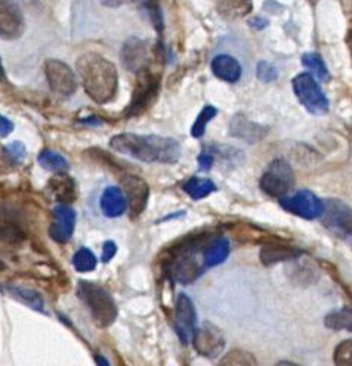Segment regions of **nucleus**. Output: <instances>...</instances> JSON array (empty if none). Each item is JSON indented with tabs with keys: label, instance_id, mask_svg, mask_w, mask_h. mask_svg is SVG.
Here are the masks:
<instances>
[{
	"label": "nucleus",
	"instance_id": "7c9ffc66",
	"mask_svg": "<svg viewBox=\"0 0 352 366\" xmlns=\"http://www.w3.org/2000/svg\"><path fill=\"white\" fill-rule=\"evenodd\" d=\"M98 264L95 254L89 249H81L73 256V266L77 272H92Z\"/></svg>",
	"mask_w": 352,
	"mask_h": 366
},
{
	"label": "nucleus",
	"instance_id": "cd10ccee",
	"mask_svg": "<svg viewBox=\"0 0 352 366\" xmlns=\"http://www.w3.org/2000/svg\"><path fill=\"white\" fill-rule=\"evenodd\" d=\"M136 4H138L143 14L150 19L152 27L159 33H163L165 23H163V14H162L159 0H136Z\"/></svg>",
	"mask_w": 352,
	"mask_h": 366
},
{
	"label": "nucleus",
	"instance_id": "0eeeda50",
	"mask_svg": "<svg viewBox=\"0 0 352 366\" xmlns=\"http://www.w3.org/2000/svg\"><path fill=\"white\" fill-rule=\"evenodd\" d=\"M295 172L289 162L284 160H274L262 174L259 185L266 195L280 199L289 195V192L295 188Z\"/></svg>",
	"mask_w": 352,
	"mask_h": 366
},
{
	"label": "nucleus",
	"instance_id": "f03ea898",
	"mask_svg": "<svg viewBox=\"0 0 352 366\" xmlns=\"http://www.w3.org/2000/svg\"><path fill=\"white\" fill-rule=\"evenodd\" d=\"M79 73L85 92L93 103L104 105L114 99L119 89V74L115 66L100 53H85L77 59Z\"/></svg>",
	"mask_w": 352,
	"mask_h": 366
},
{
	"label": "nucleus",
	"instance_id": "20e7f679",
	"mask_svg": "<svg viewBox=\"0 0 352 366\" xmlns=\"http://www.w3.org/2000/svg\"><path fill=\"white\" fill-rule=\"evenodd\" d=\"M77 296L83 301L93 322L100 328H108L117 319V306L111 294L101 286L90 281H81L77 286Z\"/></svg>",
	"mask_w": 352,
	"mask_h": 366
},
{
	"label": "nucleus",
	"instance_id": "37998d69",
	"mask_svg": "<svg viewBox=\"0 0 352 366\" xmlns=\"http://www.w3.org/2000/svg\"><path fill=\"white\" fill-rule=\"evenodd\" d=\"M5 78V71H4V67H2V61H0V80Z\"/></svg>",
	"mask_w": 352,
	"mask_h": 366
},
{
	"label": "nucleus",
	"instance_id": "6e6552de",
	"mask_svg": "<svg viewBox=\"0 0 352 366\" xmlns=\"http://www.w3.org/2000/svg\"><path fill=\"white\" fill-rule=\"evenodd\" d=\"M293 92L308 113L314 115L328 113V99L311 74L302 73L293 78Z\"/></svg>",
	"mask_w": 352,
	"mask_h": 366
},
{
	"label": "nucleus",
	"instance_id": "b1692460",
	"mask_svg": "<svg viewBox=\"0 0 352 366\" xmlns=\"http://www.w3.org/2000/svg\"><path fill=\"white\" fill-rule=\"evenodd\" d=\"M6 290L9 291V294L16 298L18 301L24 303L26 306H29L33 310H37L41 313H45V303L43 298L38 296L36 291L26 288V287H18V286H9L6 287Z\"/></svg>",
	"mask_w": 352,
	"mask_h": 366
},
{
	"label": "nucleus",
	"instance_id": "2eb2a0df",
	"mask_svg": "<svg viewBox=\"0 0 352 366\" xmlns=\"http://www.w3.org/2000/svg\"><path fill=\"white\" fill-rule=\"evenodd\" d=\"M24 33V15L15 0H0V37L14 40Z\"/></svg>",
	"mask_w": 352,
	"mask_h": 366
},
{
	"label": "nucleus",
	"instance_id": "39448f33",
	"mask_svg": "<svg viewBox=\"0 0 352 366\" xmlns=\"http://www.w3.org/2000/svg\"><path fill=\"white\" fill-rule=\"evenodd\" d=\"M136 77L132 100L126 110V117H138L145 113L155 100L160 90V75L148 68L141 70Z\"/></svg>",
	"mask_w": 352,
	"mask_h": 366
},
{
	"label": "nucleus",
	"instance_id": "412c9836",
	"mask_svg": "<svg viewBox=\"0 0 352 366\" xmlns=\"http://www.w3.org/2000/svg\"><path fill=\"white\" fill-rule=\"evenodd\" d=\"M206 268H214L222 264L229 256V242L225 238H210L202 253Z\"/></svg>",
	"mask_w": 352,
	"mask_h": 366
},
{
	"label": "nucleus",
	"instance_id": "c9c22d12",
	"mask_svg": "<svg viewBox=\"0 0 352 366\" xmlns=\"http://www.w3.org/2000/svg\"><path fill=\"white\" fill-rule=\"evenodd\" d=\"M257 75L262 81V83H271V81L277 80L279 71L272 64L266 63V61H261L257 68Z\"/></svg>",
	"mask_w": 352,
	"mask_h": 366
},
{
	"label": "nucleus",
	"instance_id": "4be33fe9",
	"mask_svg": "<svg viewBox=\"0 0 352 366\" xmlns=\"http://www.w3.org/2000/svg\"><path fill=\"white\" fill-rule=\"evenodd\" d=\"M49 189L53 194V197L66 204V202H73V199L76 198V187L74 182L68 174H64L63 172H60V174L53 176L49 180Z\"/></svg>",
	"mask_w": 352,
	"mask_h": 366
},
{
	"label": "nucleus",
	"instance_id": "423d86ee",
	"mask_svg": "<svg viewBox=\"0 0 352 366\" xmlns=\"http://www.w3.org/2000/svg\"><path fill=\"white\" fill-rule=\"evenodd\" d=\"M319 219L328 232L352 242V209L346 202L333 198L323 201V211Z\"/></svg>",
	"mask_w": 352,
	"mask_h": 366
},
{
	"label": "nucleus",
	"instance_id": "f704fd0d",
	"mask_svg": "<svg viewBox=\"0 0 352 366\" xmlns=\"http://www.w3.org/2000/svg\"><path fill=\"white\" fill-rule=\"evenodd\" d=\"M4 155L11 164H19L26 158V147L21 142H12L11 145L4 148Z\"/></svg>",
	"mask_w": 352,
	"mask_h": 366
},
{
	"label": "nucleus",
	"instance_id": "2f4dec72",
	"mask_svg": "<svg viewBox=\"0 0 352 366\" xmlns=\"http://www.w3.org/2000/svg\"><path fill=\"white\" fill-rule=\"evenodd\" d=\"M302 64L314 73L320 80H327L328 78V70L324 64L323 58L319 53H305L302 56Z\"/></svg>",
	"mask_w": 352,
	"mask_h": 366
},
{
	"label": "nucleus",
	"instance_id": "f3484780",
	"mask_svg": "<svg viewBox=\"0 0 352 366\" xmlns=\"http://www.w3.org/2000/svg\"><path fill=\"white\" fill-rule=\"evenodd\" d=\"M229 135L232 137H237L240 140H244L246 144H258L266 135L268 129L262 125L253 123L246 115L236 114L231 118L229 123Z\"/></svg>",
	"mask_w": 352,
	"mask_h": 366
},
{
	"label": "nucleus",
	"instance_id": "58836bf2",
	"mask_svg": "<svg viewBox=\"0 0 352 366\" xmlns=\"http://www.w3.org/2000/svg\"><path fill=\"white\" fill-rule=\"evenodd\" d=\"M14 130V125L12 121H9L6 117L0 115V137L8 136L11 132Z\"/></svg>",
	"mask_w": 352,
	"mask_h": 366
},
{
	"label": "nucleus",
	"instance_id": "ea45409f",
	"mask_svg": "<svg viewBox=\"0 0 352 366\" xmlns=\"http://www.w3.org/2000/svg\"><path fill=\"white\" fill-rule=\"evenodd\" d=\"M250 26L258 28V30H262L264 27L268 26V21H265V19H262V18H255V19H252V21H250Z\"/></svg>",
	"mask_w": 352,
	"mask_h": 366
},
{
	"label": "nucleus",
	"instance_id": "f8f14e48",
	"mask_svg": "<svg viewBox=\"0 0 352 366\" xmlns=\"http://www.w3.org/2000/svg\"><path fill=\"white\" fill-rule=\"evenodd\" d=\"M45 74L49 88L63 96H70L77 90V80L71 68L58 59H48L45 64Z\"/></svg>",
	"mask_w": 352,
	"mask_h": 366
},
{
	"label": "nucleus",
	"instance_id": "9b49d317",
	"mask_svg": "<svg viewBox=\"0 0 352 366\" xmlns=\"http://www.w3.org/2000/svg\"><path fill=\"white\" fill-rule=\"evenodd\" d=\"M195 323H197V312H195L191 298L187 294H180L175 303L173 327L182 344L187 345L192 340Z\"/></svg>",
	"mask_w": 352,
	"mask_h": 366
},
{
	"label": "nucleus",
	"instance_id": "7ed1b4c3",
	"mask_svg": "<svg viewBox=\"0 0 352 366\" xmlns=\"http://www.w3.org/2000/svg\"><path fill=\"white\" fill-rule=\"evenodd\" d=\"M210 238L209 234L190 236L172 249L165 266L170 281L181 286H191L205 273L206 266L203 258L200 260V254Z\"/></svg>",
	"mask_w": 352,
	"mask_h": 366
},
{
	"label": "nucleus",
	"instance_id": "dca6fc26",
	"mask_svg": "<svg viewBox=\"0 0 352 366\" xmlns=\"http://www.w3.org/2000/svg\"><path fill=\"white\" fill-rule=\"evenodd\" d=\"M53 220L49 228L51 238L60 244L71 239L76 226V211L67 204H58L52 211Z\"/></svg>",
	"mask_w": 352,
	"mask_h": 366
},
{
	"label": "nucleus",
	"instance_id": "c85d7f7f",
	"mask_svg": "<svg viewBox=\"0 0 352 366\" xmlns=\"http://www.w3.org/2000/svg\"><path fill=\"white\" fill-rule=\"evenodd\" d=\"M38 164H41L43 169L51 170V172H66L68 169V161L58 152L53 151H43L41 155H38Z\"/></svg>",
	"mask_w": 352,
	"mask_h": 366
},
{
	"label": "nucleus",
	"instance_id": "9d476101",
	"mask_svg": "<svg viewBox=\"0 0 352 366\" xmlns=\"http://www.w3.org/2000/svg\"><path fill=\"white\" fill-rule=\"evenodd\" d=\"M194 349L200 356L214 359L225 349V338L218 327L210 322H205L202 328L195 330L192 335Z\"/></svg>",
	"mask_w": 352,
	"mask_h": 366
},
{
	"label": "nucleus",
	"instance_id": "e433bc0d",
	"mask_svg": "<svg viewBox=\"0 0 352 366\" xmlns=\"http://www.w3.org/2000/svg\"><path fill=\"white\" fill-rule=\"evenodd\" d=\"M197 160H199V166H200V170H202V172L210 170V169L213 167V164H214L213 155H212L207 150H205V148H203V151H202V154L199 155Z\"/></svg>",
	"mask_w": 352,
	"mask_h": 366
},
{
	"label": "nucleus",
	"instance_id": "c756f323",
	"mask_svg": "<svg viewBox=\"0 0 352 366\" xmlns=\"http://www.w3.org/2000/svg\"><path fill=\"white\" fill-rule=\"evenodd\" d=\"M218 114V110L214 108L213 105H206L203 107V110L200 111V114L195 118L194 125L191 127V136L195 139H200L205 135L206 126L210 123V121L214 118V115Z\"/></svg>",
	"mask_w": 352,
	"mask_h": 366
},
{
	"label": "nucleus",
	"instance_id": "ddd939ff",
	"mask_svg": "<svg viewBox=\"0 0 352 366\" xmlns=\"http://www.w3.org/2000/svg\"><path fill=\"white\" fill-rule=\"evenodd\" d=\"M120 180H122L123 194L128 201L130 216L133 219L141 216V213L145 210L148 204V198H150L148 183L143 177L135 174H123Z\"/></svg>",
	"mask_w": 352,
	"mask_h": 366
},
{
	"label": "nucleus",
	"instance_id": "f257e3e1",
	"mask_svg": "<svg viewBox=\"0 0 352 366\" xmlns=\"http://www.w3.org/2000/svg\"><path fill=\"white\" fill-rule=\"evenodd\" d=\"M110 147L119 154L157 164H175L182 154L178 140L157 135L120 133L111 137Z\"/></svg>",
	"mask_w": 352,
	"mask_h": 366
},
{
	"label": "nucleus",
	"instance_id": "a211bd4d",
	"mask_svg": "<svg viewBox=\"0 0 352 366\" xmlns=\"http://www.w3.org/2000/svg\"><path fill=\"white\" fill-rule=\"evenodd\" d=\"M304 254L302 250L284 246V244L277 242L276 239H272L266 242V246L261 251V260L266 266L271 264H276L280 261H287V260H296Z\"/></svg>",
	"mask_w": 352,
	"mask_h": 366
},
{
	"label": "nucleus",
	"instance_id": "bb28decb",
	"mask_svg": "<svg viewBox=\"0 0 352 366\" xmlns=\"http://www.w3.org/2000/svg\"><path fill=\"white\" fill-rule=\"evenodd\" d=\"M324 325L333 331H349L352 333V308H343L335 310L324 318Z\"/></svg>",
	"mask_w": 352,
	"mask_h": 366
},
{
	"label": "nucleus",
	"instance_id": "c03bdc74",
	"mask_svg": "<svg viewBox=\"0 0 352 366\" xmlns=\"http://www.w3.org/2000/svg\"><path fill=\"white\" fill-rule=\"evenodd\" d=\"M96 362H98V363H103V365H108V362H107V360H104V359H100V357L96 359Z\"/></svg>",
	"mask_w": 352,
	"mask_h": 366
},
{
	"label": "nucleus",
	"instance_id": "aec40b11",
	"mask_svg": "<svg viewBox=\"0 0 352 366\" xmlns=\"http://www.w3.org/2000/svg\"><path fill=\"white\" fill-rule=\"evenodd\" d=\"M100 206L107 217H120L128 210V201L123 191L117 187H108L103 195Z\"/></svg>",
	"mask_w": 352,
	"mask_h": 366
},
{
	"label": "nucleus",
	"instance_id": "79ce46f5",
	"mask_svg": "<svg viewBox=\"0 0 352 366\" xmlns=\"http://www.w3.org/2000/svg\"><path fill=\"white\" fill-rule=\"evenodd\" d=\"M346 42H348V46H349V49L352 51V30L348 33V38H346Z\"/></svg>",
	"mask_w": 352,
	"mask_h": 366
},
{
	"label": "nucleus",
	"instance_id": "a878e982",
	"mask_svg": "<svg viewBox=\"0 0 352 366\" xmlns=\"http://www.w3.org/2000/svg\"><path fill=\"white\" fill-rule=\"evenodd\" d=\"M182 189L192 199H203V198L209 197L212 192L217 191V185H214L210 179L191 177L184 183Z\"/></svg>",
	"mask_w": 352,
	"mask_h": 366
},
{
	"label": "nucleus",
	"instance_id": "4468645a",
	"mask_svg": "<svg viewBox=\"0 0 352 366\" xmlns=\"http://www.w3.org/2000/svg\"><path fill=\"white\" fill-rule=\"evenodd\" d=\"M151 56L152 51L150 43L138 37H130L122 48V63L128 71L135 74L150 67Z\"/></svg>",
	"mask_w": 352,
	"mask_h": 366
},
{
	"label": "nucleus",
	"instance_id": "72a5a7b5",
	"mask_svg": "<svg viewBox=\"0 0 352 366\" xmlns=\"http://www.w3.org/2000/svg\"><path fill=\"white\" fill-rule=\"evenodd\" d=\"M333 360L339 366H352V340H345L336 345Z\"/></svg>",
	"mask_w": 352,
	"mask_h": 366
},
{
	"label": "nucleus",
	"instance_id": "a18cd8bd",
	"mask_svg": "<svg viewBox=\"0 0 352 366\" xmlns=\"http://www.w3.org/2000/svg\"><path fill=\"white\" fill-rule=\"evenodd\" d=\"M348 130H349V133H351V136H352V121L348 125Z\"/></svg>",
	"mask_w": 352,
	"mask_h": 366
},
{
	"label": "nucleus",
	"instance_id": "1a4fd4ad",
	"mask_svg": "<svg viewBox=\"0 0 352 366\" xmlns=\"http://www.w3.org/2000/svg\"><path fill=\"white\" fill-rule=\"evenodd\" d=\"M280 206L298 217L305 220H314L319 219L323 211V201L308 189L299 191L293 195H286L279 199Z\"/></svg>",
	"mask_w": 352,
	"mask_h": 366
},
{
	"label": "nucleus",
	"instance_id": "a19ab883",
	"mask_svg": "<svg viewBox=\"0 0 352 366\" xmlns=\"http://www.w3.org/2000/svg\"><path fill=\"white\" fill-rule=\"evenodd\" d=\"M101 2H103L105 6L117 8V6H122L123 4H126L128 0H101Z\"/></svg>",
	"mask_w": 352,
	"mask_h": 366
},
{
	"label": "nucleus",
	"instance_id": "393cba45",
	"mask_svg": "<svg viewBox=\"0 0 352 366\" xmlns=\"http://www.w3.org/2000/svg\"><path fill=\"white\" fill-rule=\"evenodd\" d=\"M205 150H207L214 161L219 160L222 161L225 166L228 167H232V166H240L244 162V155L240 150L237 148H232V147H225V145H209V147H205Z\"/></svg>",
	"mask_w": 352,
	"mask_h": 366
},
{
	"label": "nucleus",
	"instance_id": "6ab92c4d",
	"mask_svg": "<svg viewBox=\"0 0 352 366\" xmlns=\"http://www.w3.org/2000/svg\"><path fill=\"white\" fill-rule=\"evenodd\" d=\"M212 71L219 80L227 83H236L242 77V66L231 55H218L212 61Z\"/></svg>",
	"mask_w": 352,
	"mask_h": 366
},
{
	"label": "nucleus",
	"instance_id": "4c0bfd02",
	"mask_svg": "<svg viewBox=\"0 0 352 366\" xmlns=\"http://www.w3.org/2000/svg\"><path fill=\"white\" fill-rule=\"evenodd\" d=\"M117 253V246L113 242V241H107L104 244V249H103V256H101V260L104 263H108Z\"/></svg>",
	"mask_w": 352,
	"mask_h": 366
},
{
	"label": "nucleus",
	"instance_id": "473e14b6",
	"mask_svg": "<svg viewBox=\"0 0 352 366\" xmlns=\"http://www.w3.org/2000/svg\"><path fill=\"white\" fill-rule=\"evenodd\" d=\"M221 365H234V366H243V365H257V359L250 353L244 350H232L229 352L221 362Z\"/></svg>",
	"mask_w": 352,
	"mask_h": 366
},
{
	"label": "nucleus",
	"instance_id": "5701e85b",
	"mask_svg": "<svg viewBox=\"0 0 352 366\" xmlns=\"http://www.w3.org/2000/svg\"><path fill=\"white\" fill-rule=\"evenodd\" d=\"M252 0H217L218 12L228 19L246 16L252 11Z\"/></svg>",
	"mask_w": 352,
	"mask_h": 366
}]
</instances>
